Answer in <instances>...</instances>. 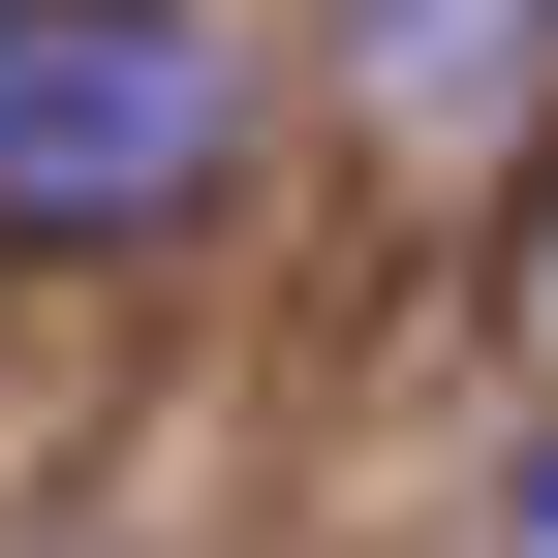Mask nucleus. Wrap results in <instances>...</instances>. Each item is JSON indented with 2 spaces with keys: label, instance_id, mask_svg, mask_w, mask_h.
Segmentation results:
<instances>
[{
  "label": "nucleus",
  "instance_id": "f257e3e1",
  "mask_svg": "<svg viewBox=\"0 0 558 558\" xmlns=\"http://www.w3.org/2000/svg\"><path fill=\"white\" fill-rule=\"evenodd\" d=\"M248 0H0V279H124L248 186Z\"/></svg>",
  "mask_w": 558,
  "mask_h": 558
},
{
  "label": "nucleus",
  "instance_id": "f03ea898",
  "mask_svg": "<svg viewBox=\"0 0 558 558\" xmlns=\"http://www.w3.org/2000/svg\"><path fill=\"white\" fill-rule=\"evenodd\" d=\"M497 558H558V435H527V497H497Z\"/></svg>",
  "mask_w": 558,
  "mask_h": 558
},
{
  "label": "nucleus",
  "instance_id": "7ed1b4c3",
  "mask_svg": "<svg viewBox=\"0 0 558 558\" xmlns=\"http://www.w3.org/2000/svg\"><path fill=\"white\" fill-rule=\"evenodd\" d=\"M527 341H558V218H527Z\"/></svg>",
  "mask_w": 558,
  "mask_h": 558
}]
</instances>
